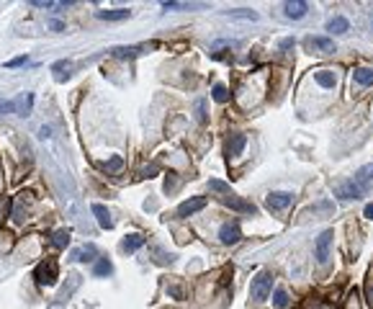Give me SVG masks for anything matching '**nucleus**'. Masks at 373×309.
<instances>
[{"mask_svg":"<svg viewBox=\"0 0 373 309\" xmlns=\"http://www.w3.org/2000/svg\"><path fill=\"white\" fill-rule=\"evenodd\" d=\"M34 108V93H23L21 98H16V113L18 116H28Z\"/></svg>","mask_w":373,"mask_h":309,"instance_id":"18","label":"nucleus"},{"mask_svg":"<svg viewBox=\"0 0 373 309\" xmlns=\"http://www.w3.org/2000/svg\"><path fill=\"white\" fill-rule=\"evenodd\" d=\"M98 168H101V170H106V173H116V170H121V168H123V158L113 154V158H111L108 163H101Z\"/></svg>","mask_w":373,"mask_h":309,"instance_id":"27","label":"nucleus"},{"mask_svg":"<svg viewBox=\"0 0 373 309\" xmlns=\"http://www.w3.org/2000/svg\"><path fill=\"white\" fill-rule=\"evenodd\" d=\"M370 28H373V13H370Z\"/></svg>","mask_w":373,"mask_h":309,"instance_id":"41","label":"nucleus"},{"mask_svg":"<svg viewBox=\"0 0 373 309\" xmlns=\"http://www.w3.org/2000/svg\"><path fill=\"white\" fill-rule=\"evenodd\" d=\"M294 44H296L294 36H291V39H281V49H294Z\"/></svg>","mask_w":373,"mask_h":309,"instance_id":"36","label":"nucleus"},{"mask_svg":"<svg viewBox=\"0 0 373 309\" xmlns=\"http://www.w3.org/2000/svg\"><path fill=\"white\" fill-rule=\"evenodd\" d=\"M170 294H173V296H178V299H180V296H183V291H180V289H178V286H170Z\"/></svg>","mask_w":373,"mask_h":309,"instance_id":"39","label":"nucleus"},{"mask_svg":"<svg viewBox=\"0 0 373 309\" xmlns=\"http://www.w3.org/2000/svg\"><path fill=\"white\" fill-rule=\"evenodd\" d=\"M229 18H242V21H258L255 11H247V8H237V11H227Z\"/></svg>","mask_w":373,"mask_h":309,"instance_id":"26","label":"nucleus"},{"mask_svg":"<svg viewBox=\"0 0 373 309\" xmlns=\"http://www.w3.org/2000/svg\"><path fill=\"white\" fill-rule=\"evenodd\" d=\"M96 255H98V248L93 242H88L85 248H80V250H72V260H80V263H90Z\"/></svg>","mask_w":373,"mask_h":309,"instance_id":"16","label":"nucleus"},{"mask_svg":"<svg viewBox=\"0 0 373 309\" xmlns=\"http://www.w3.org/2000/svg\"><path fill=\"white\" fill-rule=\"evenodd\" d=\"M365 299L373 309V268H370V273H368V281H365Z\"/></svg>","mask_w":373,"mask_h":309,"instance_id":"31","label":"nucleus"},{"mask_svg":"<svg viewBox=\"0 0 373 309\" xmlns=\"http://www.w3.org/2000/svg\"><path fill=\"white\" fill-rule=\"evenodd\" d=\"M132 11L129 8H111V11H96V18L98 21H123L129 18Z\"/></svg>","mask_w":373,"mask_h":309,"instance_id":"13","label":"nucleus"},{"mask_svg":"<svg viewBox=\"0 0 373 309\" xmlns=\"http://www.w3.org/2000/svg\"><path fill=\"white\" fill-rule=\"evenodd\" d=\"M34 279H36L39 284H44V286L57 284V279H59V265H57V260H54V258L41 260V263L36 265V270H34Z\"/></svg>","mask_w":373,"mask_h":309,"instance_id":"1","label":"nucleus"},{"mask_svg":"<svg viewBox=\"0 0 373 309\" xmlns=\"http://www.w3.org/2000/svg\"><path fill=\"white\" fill-rule=\"evenodd\" d=\"M353 77L360 85H373V67H358L353 70Z\"/></svg>","mask_w":373,"mask_h":309,"instance_id":"21","label":"nucleus"},{"mask_svg":"<svg viewBox=\"0 0 373 309\" xmlns=\"http://www.w3.org/2000/svg\"><path fill=\"white\" fill-rule=\"evenodd\" d=\"M337 196H340V199H360V196H365V186H363V183H355V180L343 183V186L337 188Z\"/></svg>","mask_w":373,"mask_h":309,"instance_id":"9","label":"nucleus"},{"mask_svg":"<svg viewBox=\"0 0 373 309\" xmlns=\"http://www.w3.org/2000/svg\"><path fill=\"white\" fill-rule=\"evenodd\" d=\"M52 245L59 248V250L67 248V245H70V232H67V229H54V232H52Z\"/></svg>","mask_w":373,"mask_h":309,"instance_id":"23","label":"nucleus"},{"mask_svg":"<svg viewBox=\"0 0 373 309\" xmlns=\"http://www.w3.org/2000/svg\"><path fill=\"white\" fill-rule=\"evenodd\" d=\"M291 204H294V193H288V191H275V193H270V196L265 199V206L270 211H281V209L291 206Z\"/></svg>","mask_w":373,"mask_h":309,"instance_id":"7","label":"nucleus"},{"mask_svg":"<svg viewBox=\"0 0 373 309\" xmlns=\"http://www.w3.org/2000/svg\"><path fill=\"white\" fill-rule=\"evenodd\" d=\"M365 217H368V219H373V204H368V206H365Z\"/></svg>","mask_w":373,"mask_h":309,"instance_id":"40","label":"nucleus"},{"mask_svg":"<svg viewBox=\"0 0 373 309\" xmlns=\"http://www.w3.org/2000/svg\"><path fill=\"white\" fill-rule=\"evenodd\" d=\"M49 134H52L49 127H41V129H39V139H49Z\"/></svg>","mask_w":373,"mask_h":309,"instance_id":"37","label":"nucleus"},{"mask_svg":"<svg viewBox=\"0 0 373 309\" xmlns=\"http://www.w3.org/2000/svg\"><path fill=\"white\" fill-rule=\"evenodd\" d=\"M209 191H214V193H222V196H229V193H232V188L227 186V183H222V180H209ZM219 196V199H222Z\"/></svg>","mask_w":373,"mask_h":309,"instance_id":"30","label":"nucleus"},{"mask_svg":"<svg viewBox=\"0 0 373 309\" xmlns=\"http://www.w3.org/2000/svg\"><path fill=\"white\" fill-rule=\"evenodd\" d=\"M348 28H350V23L343 16H335L327 21V31H332V34H348Z\"/></svg>","mask_w":373,"mask_h":309,"instance_id":"20","label":"nucleus"},{"mask_svg":"<svg viewBox=\"0 0 373 309\" xmlns=\"http://www.w3.org/2000/svg\"><path fill=\"white\" fill-rule=\"evenodd\" d=\"M329 248H332V229H324L314 242V258L319 265H324L329 260Z\"/></svg>","mask_w":373,"mask_h":309,"instance_id":"5","label":"nucleus"},{"mask_svg":"<svg viewBox=\"0 0 373 309\" xmlns=\"http://www.w3.org/2000/svg\"><path fill=\"white\" fill-rule=\"evenodd\" d=\"M90 211L96 214V219H98V224H101L103 229H111V227H113V219H111V214H108V209H106L103 204H93Z\"/></svg>","mask_w":373,"mask_h":309,"instance_id":"17","label":"nucleus"},{"mask_svg":"<svg viewBox=\"0 0 373 309\" xmlns=\"http://www.w3.org/2000/svg\"><path fill=\"white\" fill-rule=\"evenodd\" d=\"M288 304H291V299H288V291H286V289H275V294H273V306L286 309Z\"/></svg>","mask_w":373,"mask_h":309,"instance_id":"28","label":"nucleus"},{"mask_svg":"<svg viewBox=\"0 0 373 309\" xmlns=\"http://www.w3.org/2000/svg\"><path fill=\"white\" fill-rule=\"evenodd\" d=\"M219 237H222V242H224V245H237V242L242 240V229H239V224H237V222L224 224V227H222V232H219Z\"/></svg>","mask_w":373,"mask_h":309,"instance_id":"11","label":"nucleus"},{"mask_svg":"<svg viewBox=\"0 0 373 309\" xmlns=\"http://www.w3.org/2000/svg\"><path fill=\"white\" fill-rule=\"evenodd\" d=\"M0 113H16V101H0Z\"/></svg>","mask_w":373,"mask_h":309,"instance_id":"34","label":"nucleus"},{"mask_svg":"<svg viewBox=\"0 0 373 309\" xmlns=\"http://www.w3.org/2000/svg\"><path fill=\"white\" fill-rule=\"evenodd\" d=\"M206 206V196H193V199H188V201H183L180 206H178V217H191V214H196V211H201Z\"/></svg>","mask_w":373,"mask_h":309,"instance_id":"10","label":"nucleus"},{"mask_svg":"<svg viewBox=\"0 0 373 309\" xmlns=\"http://www.w3.org/2000/svg\"><path fill=\"white\" fill-rule=\"evenodd\" d=\"M368 180H373V163L358 168V173H355V183H363V186H365Z\"/></svg>","mask_w":373,"mask_h":309,"instance_id":"25","label":"nucleus"},{"mask_svg":"<svg viewBox=\"0 0 373 309\" xmlns=\"http://www.w3.org/2000/svg\"><path fill=\"white\" fill-rule=\"evenodd\" d=\"M77 286H80V276H77V273H70V276H67V284L62 286L59 296H57V299L49 304V309H62V306L70 301V296L77 291Z\"/></svg>","mask_w":373,"mask_h":309,"instance_id":"6","label":"nucleus"},{"mask_svg":"<svg viewBox=\"0 0 373 309\" xmlns=\"http://www.w3.org/2000/svg\"><path fill=\"white\" fill-rule=\"evenodd\" d=\"M196 116H198V121H206V101L203 98L196 101Z\"/></svg>","mask_w":373,"mask_h":309,"instance_id":"33","label":"nucleus"},{"mask_svg":"<svg viewBox=\"0 0 373 309\" xmlns=\"http://www.w3.org/2000/svg\"><path fill=\"white\" fill-rule=\"evenodd\" d=\"M283 11H286L288 18H304L306 11H309V3H304V0H288L283 6Z\"/></svg>","mask_w":373,"mask_h":309,"instance_id":"12","label":"nucleus"},{"mask_svg":"<svg viewBox=\"0 0 373 309\" xmlns=\"http://www.w3.org/2000/svg\"><path fill=\"white\" fill-rule=\"evenodd\" d=\"M304 47L312 54H332L335 52V42L329 36H306L304 39Z\"/></svg>","mask_w":373,"mask_h":309,"instance_id":"3","label":"nucleus"},{"mask_svg":"<svg viewBox=\"0 0 373 309\" xmlns=\"http://www.w3.org/2000/svg\"><path fill=\"white\" fill-rule=\"evenodd\" d=\"M142 245H144V237H142V235H129L127 240L121 242V250H123V253H137Z\"/></svg>","mask_w":373,"mask_h":309,"instance_id":"22","label":"nucleus"},{"mask_svg":"<svg viewBox=\"0 0 373 309\" xmlns=\"http://www.w3.org/2000/svg\"><path fill=\"white\" fill-rule=\"evenodd\" d=\"M211 96H214L216 103H227V101H229V90H227V85H222V83H216V85L211 88Z\"/></svg>","mask_w":373,"mask_h":309,"instance_id":"29","label":"nucleus"},{"mask_svg":"<svg viewBox=\"0 0 373 309\" xmlns=\"http://www.w3.org/2000/svg\"><path fill=\"white\" fill-rule=\"evenodd\" d=\"M270 286H273V276H270V270H260V273L253 279L250 284V296L255 301H265L270 296Z\"/></svg>","mask_w":373,"mask_h":309,"instance_id":"2","label":"nucleus"},{"mask_svg":"<svg viewBox=\"0 0 373 309\" xmlns=\"http://www.w3.org/2000/svg\"><path fill=\"white\" fill-rule=\"evenodd\" d=\"M314 80L322 85V88H335L337 85V75L332 70H317L314 72Z\"/></svg>","mask_w":373,"mask_h":309,"instance_id":"15","label":"nucleus"},{"mask_svg":"<svg viewBox=\"0 0 373 309\" xmlns=\"http://www.w3.org/2000/svg\"><path fill=\"white\" fill-rule=\"evenodd\" d=\"M111 270H113L111 260H108V258H98V263H96V268H93V273H96L98 279H103V276H111Z\"/></svg>","mask_w":373,"mask_h":309,"instance_id":"24","label":"nucleus"},{"mask_svg":"<svg viewBox=\"0 0 373 309\" xmlns=\"http://www.w3.org/2000/svg\"><path fill=\"white\" fill-rule=\"evenodd\" d=\"M23 65H28V57H26V54L13 57V59H8V62H6V67H8V70H13V67H23Z\"/></svg>","mask_w":373,"mask_h":309,"instance_id":"32","label":"nucleus"},{"mask_svg":"<svg viewBox=\"0 0 373 309\" xmlns=\"http://www.w3.org/2000/svg\"><path fill=\"white\" fill-rule=\"evenodd\" d=\"M157 173H160V168H157V165H147V168L142 170V175H144V178H154Z\"/></svg>","mask_w":373,"mask_h":309,"instance_id":"35","label":"nucleus"},{"mask_svg":"<svg viewBox=\"0 0 373 309\" xmlns=\"http://www.w3.org/2000/svg\"><path fill=\"white\" fill-rule=\"evenodd\" d=\"M244 144H247V137H244V134H239V132L232 134L229 142H227V154H229V158H237V154H242Z\"/></svg>","mask_w":373,"mask_h":309,"instance_id":"14","label":"nucleus"},{"mask_svg":"<svg viewBox=\"0 0 373 309\" xmlns=\"http://www.w3.org/2000/svg\"><path fill=\"white\" fill-rule=\"evenodd\" d=\"M31 206H34V196L28 191H23V193H18V199H16V204H13V219L18 222V224H23L26 219H28V214H31Z\"/></svg>","mask_w":373,"mask_h":309,"instance_id":"4","label":"nucleus"},{"mask_svg":"<svg viewBox=\"0 0 373 309\" xmlns=\"http://www.w3.org/2000/svg\"><path fill=\"white\" fill-rule=\"evenodd\" d=\"M49 28H52V31H65V23H62V21H52Z\"/></svg>","mask_w":373,"mask_h":309,"instance_id":"38","label":"nucleus"},{"mask_svg":"<svg viewBox=\"0 0 373 309\" xmlns=\"http://www.w3.org/2000/svg\"><path fill=\"white\" fill-rule=\"evenodd\" d=\"M222 204L229 206V209H234V211H242V214H255V211H258L255 204H250V201L234 196V193H229V196H222Z\"/></svg>","mask_w":373,"mask_h":309,"instance_id":"8","label":"nucleus"},{"mask_svg":"<svg viewBox=\"0 0 373 309\" xmlns=\"http://www.w3.org/2000/svg\"><path fill=\"white\" fill-rule=\"evenodd\" d=\"M147 47H113L111 49V54L113 57H118V59H129V57H137V54H142Z\"/></svg>","mask_w":373,"mask_h":309,"instance_id":"19","label":"nucleus"}]
</instances>
